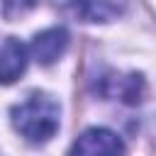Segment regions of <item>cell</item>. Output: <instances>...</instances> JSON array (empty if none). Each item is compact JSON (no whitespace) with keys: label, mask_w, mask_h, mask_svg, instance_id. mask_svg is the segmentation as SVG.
<instances>
[{"label":"cell","mask_w":156,"mask_h":156,"mask_svg":"<svg viewBox=\"0 0 156 156\" xmlns=\"http://www.w3.org/2000/svg\"><path fill=\"white\" fill-rule=\"evenodd\" d=\"M127 0H71V10L80 22H115L127 12Z\"/></svg>","instance_id":"4"},{"label":"cell","mask_w":156,"mask_h":156,"mask_svg":"<svg viewBox=\"0 0 156 156\" xmlns=\"http://www.w3.org/2000/svg\"><path fill=\"white\" fill-rule=\"evenodd\" d=\"M105 95H110V98H119V100H124V102H139L141 100V95H144V80H141V76H136V73H129V76H115V78H110V88L105 90Z\"/></svg>","instance_id":"6"},{"label":"cell","mask_w":156,"mask_h":156,"mask_svg":"<svg viewBox=\"0 0 156 156\" xmlns=\"http://www.w3.org/2000/svg\"><path fill=\"white\" fill-rule=\"evenodd\" d=\"M15 132L29 144H46L61 127V105L46 93H32L10 110Z\"/></svg>","instance_id":"1"},{"label":"cell","mask_w":156,"mask_h":156,"mask_svg":"<svg viewBox=\"0 0 156 156\" xmlns=\"http://www.w3.org/2000/svg\"><path fill=\"white\" fill-rule=\"evenodd\" d=\"M122 139L107 127H90L71 144L68 156H122Z\"/></svg>","instance_id":"2"},{"label":"cell","mask_w":156,"mask_h":156,"mask_svg":"<svg viewBox=\"0 0 156 156\" xmlns=\"http://www.w3.org/2000/svg\"><path fill=\"white\" fill-rule=\"evenodd\" d=\"M27 63H29V51H27V46H24L20 39L7 37V39L0 44V85L15 83V80L27 71Z\"/></svg>","instance_id":"5"},{"label":"cell","mask_w":156,"mask_h":156,"mask_svg":"<svg viewBox=\"0 0 156 156\" xmlns=\"http://www.w3.org/2000/svg\"><path fill=\"white\" fill-rule=\"evenodd\" d=\"M68 49V32L63 27H49L39 34H34L32 44H29V51L32 56L41 63V66H51L56 63Z\"/></svg>","instance_id":"3"},{"label":"cell","mask_w":156,"mask_h":156,"mask_svg":"<svg viewBox=\"0 0 156 156\" xmlns=\"http://www.w3.org/2000/svg\"><path fill=\"white\" fill-rule=\"evenodd\" d=\"M37 0H2V15L7 20H17L22 15H27L29 10H34Z\"/></svg>","instance_id":"7"}]
</instances>
